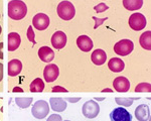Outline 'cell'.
Returning a JSON list of instances; mask_svg holds the SVG:
<instances>
[{
  "label": "cell",
  "instance_id": "1",
  "mask_svg": "<svg viewBox=\"0 0 151 121\" xmlns=\"http://www.w3.org/2000/svg\"><path fill=\"white\" fill-rule=\"evenodd\" d=\"M27 6L21 0H11L8 3V16L13 20H20L25 17Z\"/></svg>",
  "mask_w": 151,
  "mask_h": 121
},
{
  "label": "cell",
  "instance_id": "2",
  "mask_svg": "<svg viewBox=\"0 0 151 121\" xmlns=\"http://www.w3.org/2000/svg\"><path fill=\"white\" fill-rule=\"evenodd\" d=\"M75 14L76 9L72 2L65 0V1H62L58 5V15L64 20H70V19L74 18Z\"/></svg>",
  "mask_w": 151,
  "mask_h": 121
},
{
  "label": "cell",
  "instance_id": "3",
  "mask_svg": "<svg viewBox=\"0 0 151 121\" xmlns=\"http://www.w3.org/2000/svg\"><path fill=\"white\" fill-rule=\"evenodd\" d=\"M31 113L36 119H43L50 113V106L47 101L38 100L33 104L32 108H31Z\"/></svg>",
  "mask_w": 151,
  "mask_h": 121
},
{
  "label": "cell",
  "instance_id": "4",
  "mask_svg": "<svg viewBox=\"0 0 151 121\" xmlns=\"http://www.w3.org/2000/svg\"><path fill=\"white\" fill-rule=\"evenodd\" d=\"M133 50L134 43L130 40H122L114 45V52L121 57H126V55H130Z\"/></svg>",
  "mask_w": 151,
  "mask_h": 121
},
{
  "label": "cell",
  "instance_id": "5",
  "mask_svg": "<svg viewBox=\"0 0 151 121\" xmlns=\"http://www.w3.org/2000/svg\"><path fill=\"white\" fill-rule=\"evenodd\" d=\"M83 115L89 119H93L97 117L100 112V106L95 100H89L83 105L82 108Z\"/></svg>",
  "mask_w": 151,
  "mask_h": 121
},
{
  "label": "cell",
  "instance_id": "6",
  "mask_svg": "<svg viewBox=\"0 0 151 121\" xmlns=\"http://www.w3.org/2000/svg\"><path fill=\"white\" fill-rule=\"evenodd\" d=\"M129 26L135 31H140L146 26V18L142 13L136 12L129 17Z\"/></svg>",
  "mask_w": 151,
  "mask_h": 121
},
{
  "label": "cell",
  "instance_id": "7",
  "mask_svg": "<svg viewBox=\"0 0 151 121\" xmlns=\"http://www.w3.org/2000/svg\"><path fill=\"white\" fill-rule=\"evenodd\" d=\"M111 121H132V115L123 107L115 108L110 113Z\"/></svg>",
  "mask_w": 151,
  "mask_h": 121
},
{
  "label": "cell",
  "instance_id": "8",
  "mask_svg": "<svg viewBox=\"0 0 151 121\" xmlns=\"http://www.w3.org/2000/svg\"><path fill=\"white\" fill-rule=\"evenodd\" d=\"M32 24L37 30H45L50 25V17L45 13H37L33 16Z\"/></svg>",
  "mask_w": 151,
  "mask_h": 121
},
{
  "label": "cell",
  "instance_id": "9",
  "mask_svg": "<svg viewBox=\"0 0 151 121\" xmlns=\"http://www.w3.org/2000/svg\"><path fill=\"white\" fill-rule=\"evenodd\" d=\"M58 75H60V69H58L57 65H47L43 70V78L47 83H52V82L55 81L58 79Z\"/></svg>",
  "mask_w": 151,
  "mask_h": 121
},
{
  "label": "cell",
  "instance_id": "10",
  "mask_svg": "<svg viewBox=\"0 0 151 121\" xmlns=\"http://www.w3.org/2000/svg\"><path fill=\"white\" fill-rule=\"evenodd\" d=\"M67 35L64 31H57L52 36V45L53 48L57 50H62L67 45Z\"/></svg>",
  "mask_w": 151,
  "mask_h": 121
},
{
  "label": "cell",
  "instance_id": "11",
  "mask_svg": "<svg viewBox=\"0 0 151 121\" xmlns=\"http://www.w3.org/2000/svg\"><path fill=\"white\" fill-rule=\"evenodd\" d=\"M113 87L117 92L125 93V92H128L129 89H130V82L126 77H117L113 82Z\"/></svg>",
  "mask_w": 151,
  "mask_h": 121
},
{
  "label": "cell",
  "instance_id": "12",
  "mask_svg": "<svg viewBox=\"0 0 151 121\" xmlns=\"http://www.w3.org/2000/svg\"><path fill=\"white\" fill-rule=\"evenodd\" d=\"M135 117L138 121H149L150 108L147 104H141L135 109Z\"/></svg>",
  "mask_w": 151,
  "mask_h": 121
},
{
  "label": "cell",
  "instance_id": "13",
  "mask_svg": "<svg viewBox=\"0 0 151 121\" xmlns=\"http://www.w3.org/2000/svg\"><path fill=\"white\" fill-rule=\"evenodd\" d=\"M77 45L82 52L88 53L93 48L94 43L88 35H80L77 40Z\"/></svg>",
  "mask_w": 151,
  "mask_h": 121
},
{
  "label": "cell",
  "instance_id": "14",
  "mask_svg": "<svg viewBox=\"0 0 151 121\" xmlns=\"http://www.w3.org/2000/svg\"><path fill=\"white\" fill-rule=\"evenodd\" d=\"M38 57L42 62L50 63L55 59V53H53L52 48L48 47H41L38 50Z\"/></svg>",
  "mask_w": 151,
  "mask_h": 121
},
{
  "label": "cell",
  "instance_id": "15",
  "mask_svg": "<svg viewBox=\"0 0 151 121\" xmlns=\"http://www.w3.org/2000/svg\"><path fill=\"white\" fill-rule=\"evenodd\" d=\"M21 70H22V63H21V60L14 59L8 63V75L10 77L17 76V75H19V73H21Z\"/></svg>",
  "mask_w": 151,
  "mask_h": 121
},
{
  "label": "cell",
  "instance_id": "16",
  "mask_svg": "<svg viewBox=\"0 0 151 121\" xmlns=\"http://www.w3.org/2000/svg\"><path fill=\"white\" fill-rule=\"evenodd\" d=\"M107 60V55L103 50H95L91 55V60L96 66H102Z\"/></svg>",
  "mask_w": 151,
  "mask_h": 121
},
{
  "label": "cell",
  "instance_id": "17",
  "mask_svg": "<svg viewBox=\"0 0 151 121\" xmlns=\"http://www.w3.org/2000/svg\"><path fill=\"white\" fill-rule=\"evenodd\" d=\"M21 42L20 35L17 32H10L8 35V50L14 52L19 48Z\"/></svg>",
  "mask_w": 151,
  "mask_h": 121
},
{
  "label": "cell",
  "instance_id": "18",
  "mask_svg": "<svg viewBox=\"0 0 151 121\" xmlns=\"http://www.w3.org/2000/svg\"><path fill=\"white\" fill-rule=\"evenodd\" d=\"M50 105L55 112H63L67 108V101L63 98H50Z\"/></svg>",
  "mask_w": 151,
  "mask_h": 121
},
{
  "label": "cell",
  "instance_id": "19",
  "mask_svg": "<svg viewBox=\"0 0 151 121\" xmlns=\"http://www.w3.org/2000/svg\"><path fill=\"white\" fill-rule=\"evenodd\" d=\"M108 68L114 73L122 72L125 68V64L121 59L119 58H112V59L108 62Z\"/></svg>",
  "mask_w": 151,
  "mask_h": 121
},
{
  "label": "cell",
  "instance_id": "20",
  "mask_svg": "<svg viewBox=\"0 0 151 121\" xmlns=\"http://www.w3.org/2000/svg\"><path fill=\"white\" fill-rule=\"evenodd\" d=\"M143 5V0H123V6L129 11L140 9Z\"/></svg>",
  "mask_w": 151,
  "mask_h": 121
},
{
  "label": "cell",
  "instance_id": "21",
  "mask_svg": "<svg viewBox=\"0 0 151 121\" xmlns=\"http://www.w3.org/2000/svg\"><path fill=\"white\" fill-rule=\"evenodd\" d=\"M139 43L144 50H151V31L147 30L141 35L139 38Z\"/></svg>",
  "mask_w": 151,
  "mask_h": 121
},
{
  "label": "cell",
  "instance_id": "22",
  "mask_svg": "<svg viewBox=\"0 0 151 121\" xmlns=\"http://www.w3.org/2000/svg\"><path fill=\"white\" fill-rule=\"evenodd\" d=\"M45 89V82L40 78H36L31 82L29 90L32 93H37V92H42Z\"/></svg>",
  "mask_w": 151,
  "mask_h": 121
},
{
  "label": "cell",
  "instance_id": "23",
  "mask_svg": "<svg viewBox=\"0 0 151 121\" xmlns=\"http://www.w3.org/2000/svg\"><path fill=\"white\" fill-rule=\"evenodd\" d=\"M33 101L32 97H26V98H15V103L16 105H18V107L20 108H27L29 107L31 103Z\"/></svg>",
  "mask_w": 151,
  "mask_h": 121
},
{
  "label": "cell",
  "instance_id": "24",
  "mask_svg": "<svg viewBox=\"0 0 151 121\" xmlns=\"http://www.w3.org/2000/svg\"><path fill=\"white\" fill-rule=\"evenodd\" d=\"M138 98H115V101L118 105H121L123 107H130L133 104L135 100H137Z\"/></svg>",
  "mask_w": 151,
  "mask_h": 121
},
{
  "label": "cell",
  "instance_id": "25",
  "mask_svg": "<svg viewBox=\"0 0 151 121\" xmlns=\"http://www.w3.org/2000/svg\"><path fill=\"white\" fill-rule=\"evenodd\" d=\"M136 93H141V92H151V85L149 83H140L136 86L135 88Z\"/></svg>",
  "mask_w": 151,
  "mask_h": 121
},
{
  "label": "cell",
  "instance_id": "26",
  "mask_svg": "<svg viewBox=\"0 0 151 121\" xmlns=\"http://www.w3.org/2000/svg\"><path fill=\"white\" fill-rule=\"evenodd\" d=\"M108 5L107 4H105V3H99L98 5H96L94 7V10L97 12V13H102V12H104V11H106V10H108Z\"/></svg>",
  "mask_w": 151,
  "mask_h": 121
},
{
  "label": "cell",
  "instance_id": "27",
  "mask_svg": "<svg viewBox=\"0 0 151 121\" xmlns=\"http://www.w3.org/2000/svg\"><path fill=\"white\" fill-rule=\"evenodd\" d=\"M35 31H33L32 26H29L28 30H27V38H28L29 42H32V45H35Z\"/></svg>",
  "mask_w": 151,
  "mask_h": 121
},
{
  "label": "cell",
  "instance_id": "28",
  "mask_svg": "<svg viewBox=\"0 0 151 121\" xmlns=\"http://www.w3.org/2000/svg\"><path fill=\"white\" fill-rule=\"evenodd\" d=\"M92 18L94 19L95 21V25H94V30H97V28L99 27L100 25H102L105 21L107 20V17H104V18H98L96 17V16H92Z\"/></svg>",
  "mask_w": 151,
  "mask_h": 121
},
{
  "label": "cell",
  "instance_id": "29",
  "mask_svg": "<svg viewBox=\"0 0 151 121\" xmlns=\"http://www.w3.org/2000/svg\"><path fill=\"white\" fill-rule=\"evenodd\" d=\"M52 91L53 92V93H57V92H58V93H68V90L65 88H64V87L62 86H55L52 88Z\"/></svg>",
  "mask_w": 151,
  "mask_h": 121
},
{
  "label": "cell",
  "instance_id": "30",
  "mask_svg": "<svg viewBox=\"0 0 151 121\" xmlns=\"http://www.w3.org/2000/svg\"><path fill=\"white\" fill-rule=\"evenodd\" d=\"M47 121H63V119L60 114H52L47 118Z\"/></svg>",
  "mask_w": 151,
  "mask_h": 121
},
{
  "label": "cell",
  "instance_id": "31",
  "mask_svg": "<svg viewBox=\"0 0 151 121\" xmlns=\"http://www.w3.org/2000/svg\"><path fill=\"white\" fill-rule=\"evenodd\" d=\"M81 99H82L81 97H68V98H65V100L70 103H76V102H79Z\"/></svg>",
  "mask_w": 151,
  "mask_h": 121
},
{
  "label": "cell",
  "instance_id": "32",
  "mask_svg": "<svg viewBox=\"0 0 151 121\" xmlns=\"http://www.w3.org/2000/svg\"><path fill=\"white\" fill-rule=\"evenodd\" d=\"M3 79V65L0 63V82Z\"/></svg>",
  "mask_w": 151,
  "mask_h": 121
},
{
  "label": "cell",
  "instance_id": "33",
  "mask_svg": "<svg viewBox=\"0 0 151 121\" xmlns=\"http://www.w3.org/2000/svg\"><path fill=\"white\" fill-rule=\"evenodd\" d=\"M3 42H0V59H3Z\"/></svg>",
  "mask_w": 151,
  "mask_h": 121
},
{
  "label": "cell",
  "instance_id": "34",
  "mask_svg": "<svg viewBox=\"0 0 151 121\" xmlns=\"http://www.w3.org/2000/svg\"><path fill=\"white\" fill-rule=\"evenodd\" d=\"M13 92H19V93H22L23 92V89H21L20 87H14L13 90H12Z\"/></svg>",
  "mask_w": 151,
  "mask_h": 121
},
{
  "label": "cell",
  "instance_id": "35",
  "mask_svg": "<svg viewBox=\"0 0 151 121\" xmlns=\"http://www.w3.org/2000/svg\"><path fill=\"white\" fill-rule=\"evenodd\" d=\"M102 92H103V93H105V92H107V93H112L113 90H112V89H109V88H106V89H104V90H102Z\"/></svg>",
  "mask_w": 151,
  "mask_h": 121
},
{
  "label": "cell",
  "instance_id": "36",
  "mask_svg": "<svg viewBox=\"0 0 151 121\" xmlns=\"http://www.w3.org/2000/svg\"><path fill=\"white\" fill-rule=\"evenodd\" d=\"M94 100L95 101H103V100H105V98H104V97H102V98H97V97H94Z\"/></svg>",
  "mask_w": 151,
  "mask_h": 121
},
{
  "label": "cell",
  "instance_id": "37",
  "mask_svg": "<svg viewBox=\"0 0 151 121\" xmlns=\"http://www.w3.org/2000/svg\"><path fill=\"white\" fill-rule=\"evenodd\" d=\"M1 31H2V28H1V26H0V35H1Z\"/></svg>",
  "mask_w": 151,
  "mask_h": 121
},
{
  "label": "cell",
  "instance_id": "38",
  "mask_svg": "<svg viewBox=\"0 0 151 121\" xmlns=\"http://www.w3.org/2000/svg\"><path fill=\"white\" fill-rule=\"evenodd\" d=\"M64 121H70V120H64Z\"/></svg>",
  "mask_w": 151,
  "mask_h": 121
}]
</instances>
